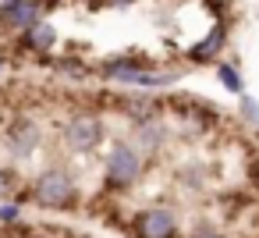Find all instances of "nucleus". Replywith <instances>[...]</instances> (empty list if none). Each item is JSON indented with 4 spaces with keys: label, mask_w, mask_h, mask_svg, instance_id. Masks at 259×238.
I'll list each match as a JSON object with an SVG mask.
<instances>
[{
    "label": "nucleus",
    "mask_w": 259,
    "mask_h": 238,
    "mask_svg": "<svg viewBox=\"0 0 259 238\" xmlns=\"http://www.w3.org/2000/svg\"><path fill=\"white\" fill-rule=\"evenodd\" d=\"M135 231H139L142 238H174L178 220H174L170 210H142V213L135 217Z\"/></svg>",
    "instance_id": "39448f33"
},
{
    "label": "nucleus",
    "mask_w": 259,
    "mask_h": 238,
    "mask_svg": "<svg viewBox=\"0 0 259 238\" xmlns=\"http://www.w3.org/2000/svg\"><path fill=\"white\" fill-rule=\"evenodd\" d=\"M224 39H227V36H224V29H213L199 47H192V61H209V57H217V54H220V47H224Z\"/></svg>",
    "instance_id": "9d476101"
},
{
    "label": "nucleus",
    "mask_w": 259,
    "mask_h": 238,
    "mask_svg": "<svg viewBox=\"0 0 259 238\" xmlns=\"http://www.w3.org/2000/svg\"><path fill=\"white\" fill-rule=\"evenodd\" d=\"M36 139H39L36 125H32V121H25V125H18V128L11 132V149H15L18 156H29V153L36 149Z\"/></svg>",
    "instance_id": "6e6552de"
},
{
    "label": "nucleus",
    "mask_w": 259,
    "mask_h": 238,
    "mask_svg": "<svg viewBox=\"0 0 259 238\" xmlns=\"http://www.w3.org/2000/svg\"><path fill=\"white\" fill-rule=\"evenodd\" d=\"M18 203H4V206H0V220H4V224H11V220H18Z\"/></svg>",
    "instance_id": "ddd939ff"
},
{
    "label": "nucleus",
    "mask_w": 259,
    "mask_h": 238,
    "mask_svg": "<svg viewBox=\"0 0 259 238\" xmlns=\"http://www.w3.org/2000/svg\"><path fill=\"white\" fill-rule=\"evenodd\" d=\"M135 142H139L146 153H153V149H160V142H163V128L146 117V121L139 125V132H135Z\"/></svg>",
    "instance_id": "1a4fd4ad"
},
{
    "label": "nucleus",
    "mask_w": 259,
    "mask_h": 238,
    "mask_svg": "<svg viewBox=\"0 0 259 238\" xmlns=\"http://www.w3.org/2000/svg\"><path fill=\"white\" fill-rule=\"evenodd\" d=\"M39 22V4L36 0H4L0 4V25L11 32H25Z\"/></svg>",
    "instance_id": "7ed1b4c3"
},
{
    "label": "nucleus",
    "mask_w": 259,
    "mask_h": 238,
    "mask_svg": "<svg viewBox=\"0 0 259 238\" xmlns=\"http://www.w3.org/2000/svg\"><path fill=\"white\" fill-rule=\"evenodd\" d=\"M241 114H245L248 121H255V125H259V103H255V100H248V96H245V100H241Z\"/></svg>",
    "instance_id": "f8f14e48"
},
{
    "label": "nucleus",
    "mask_w": 259,
    "mask_h": 238,
    "mask_svg": "<svg viewBox=\"0 0 259 238\" xmlns=\"http://www.w3.org/2000/svg\"><path fill=\"white\" fill-rule=\"evenodd\" d=\"M142 68H146V61H135V57H117V61H107V64H103V75H107V78L132 82Z\"/></svg>",
    "instance_id": "423d86ee"
},
{
    "label": "nucleus",
    "mask_w": 259,
    "mask_h": 238,
    "mask_svg": "<svg viewBox=\"0 0 259 238\" xmlns=\"http://www.w3.org/2000/svg\"><path fill=\"white\" fill-rule=\"evenodd\" d=\"M8 195V178H4V171H0V199Z\"/></svg>",
    "instance_id": "4468645a"
},
{
    "label": "nucleus",
    "mask_w": 259,
    "mask_h": 238,
    "mask_svg": "<svg viewBox=\"0 0 259 238\" xmlns=\"http://www.w3.org/2000/svg\"><path fill=\"white\" fill-rule=\"evenodd\" d=\"M22 43H25L29 50H50V47L57 43V32H54V25H43V22H36L32 29H25Z\"/></svg>",
    "instance_id": "0eeeda50"
},
{
    "label": "nucleus",
    "mask_w": 259,
    "mask_h": 238,
    "mask_svg": "<svg viewBox=\"0 0 259 238\" xmlns=\"http://www.w3.org/2000/svg\"><path fill=\"white\" fill-rule=\"evenodd\" d=\"M139 174H142L139 153H135L132 146H114L110 156H107V181H110L114 188H128V185L139 181Z\"/></svg>",
    "instance_id": "f03ea898"
},
{
    "label": "nucleus",
    "mask_w": 259,
    "mask_h": 238,
    "mask_svg": "<svg viewBox=\"0 0 259 238\" xmlns=\"http://www.w3.org/2000/svg\"><path fill=\"white\" fill-rule=\"evenodd\" d=\"M195 238H220V234H217V231H206V227H202V231H195Z\"/></svg>",
    "instance_id": "2eb2a0df"
},
{
    "label": "nucleus",
    "mask_w": 259,
    "mask_h": 238,
    "mask_svg": "<svg viewBox=\"0 0 259 238\" xmlns=\"http://www.w3.org/2000/svg\"><path fill=\"white\" fill-rule=\"evenodd\" d=\"M100 121L93 117V114H75L71 121H68V128H64V139H68V146L75 149V153H89L96 142H100Z\"/></svg>",
    "instance_id": "20e7f679"
},
{
    "label": "nucleus",
    "mask_w": 259,
    "mask_h": 238,
    "mask_svg": "<svg viewBox=\"0 0 259 238\" xmlns=\"http://www.w3.org/2000/svg\"><path fill=\"white\" fill-rule=\"evenodd\" d=\"M217 75H220V82H224V86H227L231 93H241V89H245L241 75H238V71H234L231 64H220V71H217Z\"/></svg>",
    "instance_id": "9b49d317"
},
{
    "label": "nucleus",
    "mask_w": 259,
    "mask_h": 238,
    "mask_svg": "<svg viewBox=\"0 0 259 238\" xmlns=\"http://www.w3.org/2000/svg\"><path fill=\"white\" fill-rule=\"evenodd\" d=\"M32 195H36L39 206L61 210V206H71V203H75V181H71L68 171H61V167H47V171L36 178Z\"/></svg>",
    "instance_id": "f257e3e1"
}]
</instances>
